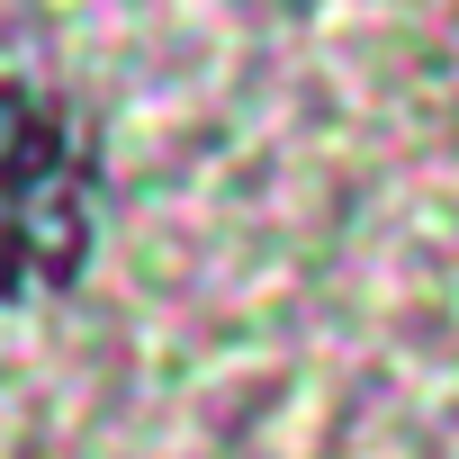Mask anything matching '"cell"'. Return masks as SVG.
<instances>
[{
    "label": "cell",
    "mask_w": 459,
    "mask_h": 459,
    "mask_svg": "<svg viewBox=\"0 0 459 459\" xmlns=\"http://www.w3.org/2000/svg\"><path fill=\"white\" fill-rule=\"evenodd\" d=\"M100 198L108 171L91 126L37 82H0V307L46 298L91 262Z\"/></svg>",
    "instance_id": "1"
}]
</instances>
